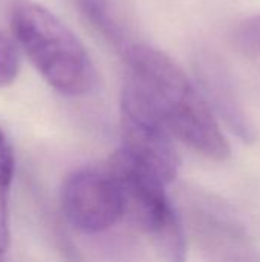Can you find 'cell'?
Segmentation results:
<instances>
[{"label": "cell", "mask_w": 260, "mask_h": 262, "mask_svg": "<svg viewBox=\"0 0 260 262\" xmlns=\"http://www.w3.org/2000/svg\"><path fill=\"white\" fill-rule=\"evenodd\" d=\"M123 60L129 69L127 77L141 88L173 137L210 160L230 158V144L213 109L169 54L139 41Z\"/></svg>", "instance_id": "cell-1"}, {"label": "cell", "mask_w": 260, "mask_h": 262, "mask_svg": "<svg viewBox=\"0 0 260 262\" xmlns=\"http://www.w3.org/2000/svg\"><path fill=\"white\" fill-rule=\"evenodd\" d=\"M9 21L17 45L51 88L66 97H83L97 88L98 72L87 49L48 8L14 0Z\"/></svg>", "instance_id": "cell-2"}, {"label": "cell", "mask_w": 260, "mask_h": 262, "mask_svg": "<svg viewBox=\"0 0 260 262\" xmlns=\"http://www.w3.org/2000/svg\"><path fill=\"white\" fill-rule=\"evenodd\" d=\"M107 169L121 189L126 215L152 238L164 262H185V236L167 196V183L123 149L112 155Z\"/></svg>", "instance_id": "cell-3"}, {"label": "cell", "mask_w": 260, "mask_h": 262, "mask_svg": "<svg viewBox=\"0 0 260 262\" xmlns=\"http://www.w3.org/2000/svg\"><path fill=\"white\" fill-rule=\"evenodd\" d=\"M120 118L121 149L135 161L153 170L167 184L172 183L181 164L173 134L141 88L129 77L121 91Z\"/></svg>", "instance_id": "cell-4"}, {"label": "cell", "mask_w": 260, "mask_h": 262, "mask_svg": "<svg viewBox=\"0 0 260 262\" xmlns=\"http://www.w3.org/2000/svg\"><path fill=\"white\" fill-rule=\"evenodd\" d=\"M60 204L66 221L87 235L109 230L126 215L121 189L109 169L72 172L61 186Z\"/></svg>", "instance_id": "cell-5"}, {"label": "cell", "mask_w": 260, "mask_h": 262, "mask_svg": "<svg viewBox=\"0 0 260 262\" xmlns=\"http://www.w3.org/2000/svg\"><path fill=\"white\" fill-rule=\"evenodd\" d=\"M196 75L201 92L225 124L244 141H254L256 130L241 100L238 98L233 78L225 63L215 54H201L196 58Z\"/></svg>", "instance_id": "cell-6"}, {"label": "cell", "mask_w": 260, "mask_h": 262, "mask_svg": "<svg viewBox=\"0 0 260 262\" xmlns=\"http://www.w3.org/2000/svg\"><path fill=\"white\" fill-rule=\"evenodd\" d=\"M84 20L121 55L139 43L133 26L118 0H75Z\"/></svg>", "instance_id": "cell-7"}, {"label": "cell", "mask_w": 260, "mask_h": 262, "mask_svg": "<svg viewBox=\"0 0 260 262\" xmlns=\"http://www.w3.org/2000/svg\"><path fill=\"white\" fill-rule=\"evenodd\" d=\"M14 154L12 147L0 127V255L9 246V221H8V195L14 178Z\"/></svg>", "instance_id": "cell-8"}, {"label": "cell", "mask_w": 260, "mask_h": 262, "mask_svg": "<svg viewBox=\"0 0 260 262\" xmlns=\"http://www.w3.org/2000/svg\"><path fill=\"white\" fill-rule=\"evenodd\" d=\"M20 71V57L17 43L0 31V88L12 84Z\"/></svg>", "instance_id": "cell-9"}, {"label": "cell", "mask_w": 260, "mask_h": 262, "mask_svg": "<svg viewBox=\"0 0 260 262\" xmlns=\"http://www.w3.org/2000/svg\"><path fill=\"white\" fill-rule=\"evenodd\" d=\"M234 40L245 51L260 52V14L248 17L238 25Z\"/></svg>", "instance_id": "cell-10"}]
</instances>
